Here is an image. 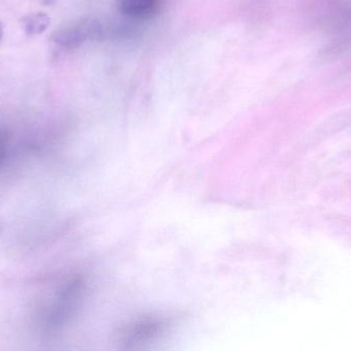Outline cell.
Here are the masks:
<instances>
[{
  "instance_id": "6da1fadb",
  "label": "cell",
  "mask_w": 351,
  "mask_h": 351,
  "mask_svg": "<svg viewBox=\"0 0 351 351\" xmlns=\"http://www.w3.org/2000/svg\"><path fill=\"white\" fill-rule=\"evenodd\" d=\"M102 35L103 26L97 19H80L56 30L51 43L60 49H71L88 41H99Z\"/></svg>"
},
{
  "instance_id": "7a4b0ae2",
  "label": "cell",
  "mask_w": 351,
  "mask_h": 351,
  "mask_svg": "<svg viewBox=\"0 0 351 351\" xmlns=\"http://www.w3.org/2000/svg\"><path fill=\"white\" fill-rule=\"evenodd\" d=\"M162 0H117L119 8L125 16L144 19L152 16L160 8Z\"/></svg>"
},
{
  "instance_id": "3957f363",
  "label": "cell",
  "mask_w": 351,
  "mask_h": 351,
  "mask_svg": "<svg viewBox=\"0 0 351 351\" xmlns=\"http://www.w3.org/2000/svg\"><path fill=\"white\" fill-rule=\"evenodd\" d=\"M51 25V18L47 12H31L23 16L21 20V26L23 31L29 36H37L47 31Z\"/></svg>"
},
{
  "instance_id": "277c9868",
  "label": "cell",
  "mask_w": 351,
  "mask_h": 351,
  "mask_svg": "<svg viewBox=\"0 0 351 351\" xmlns=\"http://www.w3.org/2000/svg\"><path fill=\"white\" fill-rule=\"evenodd\" d=\"M8 144V136L5 134H0V166H1L4 158H5Z\"/></svg>"
},
{
  "instance_id": "5b68a950",
  "label": "cell",
  "mask_w": 351,
  "mask_h": 351,
  "mask_svg": "<svg viewBox=\"0 0 351 351\" xmlns=\"http://www.w3.org/2000/svg\"><path fill=\"white\" fill-rule=\"evenodd\" d=\"M3 34H4L3 25H2V23L0 22V41H1L2 37H3Z\"/></svg>"
}]
</instances>
